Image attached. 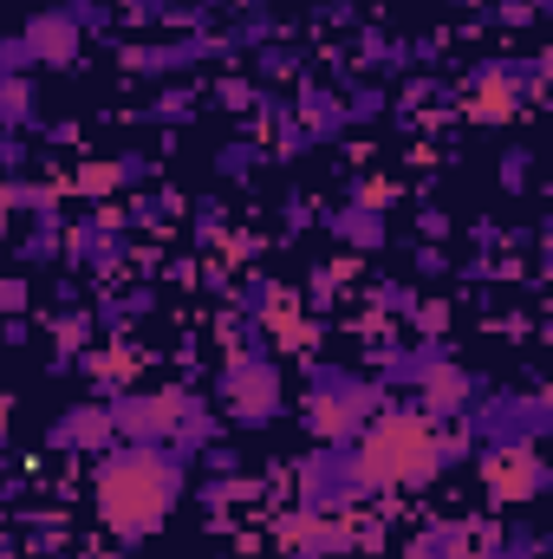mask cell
Wrapping results in <instances>:
<instances>
[{"instance_id": "cell-36", "label": "cell", "mask_w": 553, "mask_h": 559, "mask_svg": "<svg viewBox=\"0 0 553 559\" xmlns=\"http://www.w3.org/2000/svg\"><path fill=\"white\" fill-rule=\"evenodd\" d=\"M0 559H13V547H7V540H0Z\"/></svg>"}, {"instance_id": "cell-35", "label": "cell", "mask_w": 553, "mask_h": 559, "mask_svg": "<svg viewBox=\"0 0 553 559\" xmlns=\"http://www.w3.org/2000/svg\"><path fill=\"white\" fill-rule=\"evenodd\" d=\"M7 436H13V397H0V449H7Z\"/></svg>"}, {"instance_id": "cell-3", "label": "cell", "mask_w": 553, "mask_h": 559, "mask_svg": "<svg viewBox=\"0 0 553 559\" xmlns=\"http://www.w3.org/2000/svg\"><path fill=\"white\" fill-rule=\"evenodd\" d=\"M299 411H306V436L319 449H345L365 423L385 411V384L378 378H358L345 365H319L313 384H306V397H299Z\"/></svg>"}, {"instance_id": "cell-16", "label": "cell", "mask_w": 553, "mask_h": 559, "mask_svg": "<svg viewBox=\"0 0 553 559\" xmlns=\"http://www.w3.org/2000/svg\"><path fill=\"white\" fill-rule=\"evenodd\" d=\"M85 371H92V391H98V397H118V391H131V378H138V352L118 338L111 352L85 358Z\"/></svg>"}, {"instance_id": "cell-19", "label": "cell", "mask_w": 553, "mask_h": 559, "mask_svg": "<svg viewBox=\"0 0 553 559\" xmlns=\"http://www.w3.org/2000/svg\"><path fill=\"white\" fill-rule=\"evenodd\" d=\"M72 189H79L85 202H105V195H118V189H125V169H118V156H92V163H79V169H72Z\"/></svg>"}, {"instance_id": "cell-1", "label": "cell", "mask_w": 553, "mask_h": 559, "mask_svg": "<svg viewBox=\"0 0 553 559\" xmlns=\"http://www.w3.org/2000/svg\"><path fill=\"white\" fill-rule=\"evenodd\" d=\"M469 455L475 442L462 436V423H430L423 411H391V404L345 442V462L365 495H430Z\"/></svg>"}, {"instance_id": "cell-31", "label": "cell", "mask_w": 553, "mask_h": 559, "mask_svg": "<svg viewBox=\"0 0 553 559\" xmlns=\"http://www.w3.org/2000/svg\"><path fill=\"white\" fill-rule=\"evenodd\" d=\"M378 306H385V312H411L416 293H411V286H378Z\"/></svg>"}, {"instance_id": "cell-7", "label": "cell", "mask_w": 553, "mask_h": 559, "mask_svg": "<svg viewBox=\"0 0 553 559\" xmlns=\"http://www.w3.org/2000/svg\"><path fill=\"white\" fill-rule=\"evenodd\" d=\"M189 384H156V391H118V397H105L111 404V429H118V442H169L176 436V423L189 411Z\"/></svg>"}, {"instance_id": "cell-18", "label": "cell", "mask_w": 553, "mask_h": 559, "mask_svg": "<svg viewBox=\"0 0 553 559\" xmlns=\"http://www.w3.org/2000/svg\"><path fill=\"white\" fill-rule=\"evenodd\" d=\"M469 540H475V534H469V521H443V527L416 534L411 547H404V559H462Z\"/></svg>"}, {"instance_id": "cell-32", "label": "cell", "mask_w": 553, "mask_h": 559, "mask_svg": "<svg viewBox=\"0 0 553 559\" xmlns=\"http://www.w3.org/2000/svg\"><path fill=\"white\" fill-rule=\"evenodd\" d=\"M528 13H534L528 0H502V7L489 13V20H502V26H528Z\"/></svg>"}, {"instance_id": "cell-21", "label": "cell", "mask_w": 553, "mask_h": 559, "mask_svg": "<svg viewBox=\"0 0 553 559\" xmlns=\"http://www.w3.org/2000/svg\"><path fill=\"white\" fill-rule=\"evenodd\" d=\"M20 248H26V261H59V254H66V222H59V215H39Z\"/></svg>"}, {"instance_id": "cell-2", "label": "cell", "mask_w": 553, "mask_h": 559, "mask_svg": "<svg viewBox=\"0 0 553 559\" xmlns=\"http://www.w3.org/2000/svg\"><path fill=\"white\" fill-rule=\"evenodd\" d=\"M189 462L169 442H111L92 468V514L118 547H143L183 508Z\"/></svg>"}, {"instance_id": "cell-33", "label": "cell", "mask_w": 553, "mask_h": 559, "mask_svg": "<svg viewBox=\"0 0 553 559\" xmlns=\"http://www.w3.org/2000/svg\"><path fill=\"white\" fill-rule=\"evenodd\" d=\"M26 163V143H20V131H7L0 138V169H20Z\"/></svg>"}, {"instance_id": "cell-4", "label": "cell", "mask_w": 553, "mask_h": 559, "mask_svg": "<svg viewBox=\"0 0 553 559\" xmlns=\"http://www.w3.org/2000/svg\"><path fill=\"white\" fill-rule=\"evenodd\" d=\"M548 92V59H495V66H475L469 85H462V118L482 124V131H502L528 111V98Z\"/></svg>"}, {"instance_id": "cell-22", "label": "cell", "mask_w": 553, "mask_h": 559, "mask_svg": "<svg viewBox=\"0 0 553 559\" xmlns=\"http://www.w3.org/2000/svg\"><path fill=\"white\" fill-rule=\"evenodd\" d=\"M411 332L423 345H443V332H449V306L443 299H416L411 306Z\"/></svg>"}, {"instance_id": "cell-14", "label": "cell", "mask_w": 553, "mask_h": 559, "mask_svg": "<svg viewBox=\"0 0 553 559\" xmlns=\"http://www.w3.org/2000/svg\"><path fill=\"white\" fill-rule=\"evenodd\" d=\"M209 52H215L209 39H176V46H131V52H125V72H138V79H176V72L202 66Z\"/></svg>"}, {"instance_id": "cell-5", "label": "cell", "mask_w": 553, "mask_h": 559, "mask_svg": "<svg viewBox=\"0 0 553 559\" xmlns=\"http://www.w3.org/2000/svg\"><path fill=\"white\" fill-rule=\"evenodd\" d=\"M222 411L242 429H268L286 411V384H280V365L268 352H235L228 358V371H222Z\"/></svg>"}, {"instance_id": "cell-28", "label": "cell", "mask_w": 553, "mask_h": 559, "mask_svg": "<svg viewBox=\"0 0 553 559\" xmlns=\"http://www.w3.org/2000/svg\"><path fill=\"white\" fill-rule=\"evenodd\" d=\"M293 72H299V59H293V52H280V46H274V52H261V79H274V85H280V79H293Z\"/></svg>"}, {"instance_id": "cell-20", "label": "cell", "mask_w": 553, "mask_h": 559, "mask_svg": "<svg viewBox=\"0 0 553 559\" xmlns=\"http://www.w3.org/2000/svg\"><path fill=\"white\" fill-rule=\"evenodd\" d=\"M33 124V79L0 72V131H26Z\"/></svg>"}, {"instance_id": "cell-26", "label": "cell", "mask_w": 553, "mask_h": 559, "mask_svg": "<svg viewBox=\"0 0 553 559\" xmlns=\"http://www.w3.org/2000/svg\"><path fill=\"white\" fill-rule=\"evenodd\" d=\"M66 13L79 20V33H98V26L111 20V7H105V0H66Z\"/></svg>"}, {"instance_id": "cell-23", "label": "cell", "mask_w": 553, "mask_h": 559, "mask_svg": "<svg viewBox=\"0 0 553 559\" xmlns=\"http://www.w3.org/2000/svg\"><path fill=\"white\" fill-rule=\"evenodd\" d=\"M345 202H358V209H378V215H385V209L398 202V182H391V176H365V182H358Z\"/></svg>"}, {"instance_id": "cell-10", "label": "cell", "mask_w": 553, "mask_h": 559, "mask_svg": "<svg viewBox=\"0 0 553 559\" xmlns=\"http://www.w3.org/2000/svg\"><path fill=\"white\" fill-rule=\"evenodd\" d=\"M20 39H26L33 66H46V72H72V66L85 59V33H79V20H72L66 7H46V13H33V20L20 26Z\"/></svg>"}, {"instance_id": "cell-12", "label": "cell", "mask_w": 553, "mask_h": 559, "mask_svg": "<svg viewBox=\"0 0 553 559\" xmlns=\"http://www.w3.org/2000/svg\"><path fill=\"white\" fill-rule=\"evenodd\" d=\"M66 254L79 267H92V274H111L125 261V215H111V209L85 215L79 228H66Z\"/></svg>"}, {"instance_id": "cell-6", "label": "cell", "mask_w": 553, "mask_h": 559, "mask_svg": "<svg viewBox=\"0 0 553 559\" xmlns=\"http://www.w3.org/2000/svg\"><path fill=\"white\" fill-rule=\"evenodd\" d=\"M475 468H482V495L495 508H528L548 495V462L534 442H489V449H475Z\"/></svg>"}, {"instance_id": "cell-13", "label": "cell", "mask_w": 553, "mask_h": 559, "mask_svg": "<svg viewBox=\"0 0 553 559\" xmlns=\"http://www.w3.org/2000/svg\"><path fill=\"white\" fill-rule=\"evenodd\" d=\"M59 455H105L111 442H118V429H111V404H72L66 417L52 423V436H46Z\"/></svg>"}, {"instance_id": "cell-9", "label": "cell", "mask_w": 553, "mask_h": 559, "mask_svg": "<svg viewBox=\"0 0 553 559\" xmlns=\"http://www.w3.org/2000/svg\"><path fill=\"white\" fill-rule=\"evenodd\" d=\"M411 391H416V411H423L430 423H462V411H475V397H482V391H475V378H469L462 365H449L443 352L416 371Z\"/></svg>"}, {"instance_id": "cell-27", "label": "cell", "mask_w": 553, "mask_h": 559, "mask_svg": "<svg viewBox=\"0 0 553 559\" xmlns=\"http://www.w3.org/2000/svg\"><path fill=\"white\" fill-rule=\"evenodd\" d=\"M274 26H268V13H248V26H228V46H261Z\"/></svg>"}, {"instance_id": "cell-11", "label": "cell", "mask_w": 553, "mask_h": 559, "mask_svg": "<svg viewBox=\"0 0 553 559\" xmlns=\"http://www.w3.org/2000/svg\"><path fill=\"white\" fill-rule=\"evenodd\" d=\"M280 547H286V559H339L352 554V521L345 514H286L274 534Z\"/></svg>"}, {"instance_id": "cell-17", "label": "cell", "mask_w": 553, "mask_h": 559, "mask_svg": "<svg viewBox=\"0 0 553 559\" xmlns=\"http://www.w3.org/2000/svg\"><path fill=\"white\" fill-rule=\"evenodd\" d=\"M293 124H306V143L339 138V131H345V98H332V92H299V118H293Z\"/></svg>"}, {"instance_id": "cell-25", "label": "cell", "mask_w": 553, "mask_h": 559, "mask_svg": "<svg viewBox=\"0 0 553 559\" xmlns=\"http://www.w3.org/2000/svg\"><path fill=\"white\" fill-rule=\"evenodd\" d=\"M0 72H13V79H26V72H33V52H26V39H20V33H7V39H0Z\"/></svg>"}, {"instance_id": "cell-30", "label": "cell", "mask_w": 553, "mask_h": 559, "mask_svg": "<svg viewBox=\"0 0 553 559\" xmlns=\"http://www.w3.org/2000/svg\"><path fill=\"white\" fill-rule=\"evenodd\" d=\"M26 299H33L26 280H0V312H26Z\"/></svg>"}, {"instance_id": "cell-29", "label": "cell", "mask_w": 553, "mask_h": 559, "mask_svg": "<svg viewBox=\"0 0 553 559\" xmlns=\"http://www.w3.org/2000/svg\"><path fill=\"white\" fill-rule=\"evenodd\" d=\"M222 105H228V111H248V105H255V85H248V79H222Z\"/></svg>"}, {"instance_id": "cell-34", "label": "cell", "mask_w": 553, "mask_h": 559, "mask_svg": "<svg viewBox=\"0 0 553 559\" xmlns=\"http://www.w3.org/2000/svg\"><path fill=\"white\" fill-rule=\"evenodd\" d=\"M183 111H196V98H189V92H169V98L156 105V118H183Z\"/></svg>"}, {"instance_id": "cell-24", "label": "cell", "mask_w": 553, "mask_h": 559, "mask_svg": "<svg viewBox=\"0 0 553 559\" xmlns=\"http://www.w3.org/2000/svg\"><path fill=\"white\" fill-rule=\"evenodd\" d=\"M255 163H261V150H248V143H228V150L215 156V169H222L228 182H248V169H255Z\"/></svg>"}, {"instance_id": "cell-8", "label": "cell", "mask_w": 553, "mask_h": 559, "mask_svg": "<svg viewBox=\"0 0 553 559\" xmlns=\"http://www.w3.org/2000/svg\"><path fill=\"white\" fill-rule=\"evenodd\" d=\"M293 495H299V508L306 514H352L358 501H365V488H358V475H352V462H345V449H313L299 468H293Z\"/></svg>"}, {"instance_id": "cell-15", "label": "cell", "mask_w": 553, "mask_h": 559, "mask_svg": "<svg viewBox=\"0 0 553 559\" xmlns=\"http://www.w3.org/2000/svg\"><path fill=\"white\" fill-rule=\"evenodd\" d=\"M332 235H339L345 248H358V254H378V248H385V215H378V209L345 202V209L332 215Z\"/></svg>"}]
</instances>
